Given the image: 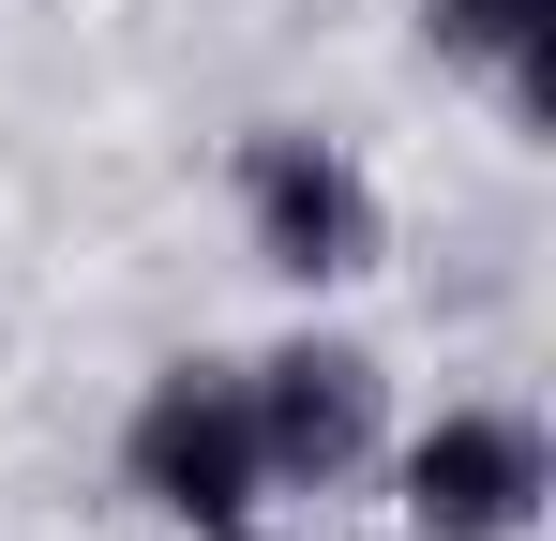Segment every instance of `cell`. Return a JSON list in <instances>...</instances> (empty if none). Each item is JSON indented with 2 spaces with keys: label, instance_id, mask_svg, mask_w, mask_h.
I'll use <instances>...</instances> for the list:
<instances>
[{
  "label": "cell",
  "instance_id": "cell-1",
  "mask_svg": "<svg viewBox=\"0 0 556 541\" xmlns=\"http://www.w3.org/2000/svg\"><path fill=\"white\" fill-rule=\"evenodd\" d=\"M121 466H136V496L151 512H181V527H241L256 512V406H241V376H166L151 406H136V437H121Z\"/></svg>",
  "mask_w": 556,
  "mask_h": 541
},
{
  "label": "cell",
  "instance_id": "cell-2",
  "mask_svg": "<svg viewBox=\"0 0 556 541\" xmlns=\"http://www.w3.org/2000/svg\"><path fill=\"white\" fill-rule=\"evenodd\" d=\"M241 211H256V256L301 270V286L376 270V196H362V166L316 151V136H256V151H241Z\"/></svg>",
  "mask_w": 556,
  "mask_h": 541
},
{
  "label": "cell",
  "instance_id": "cell-3",
  "mask_svg": "<svg viewBox=\"0 0 556 541\" xmlns=\"http://www.w3.org/2000/svg\"><path fill=\"white\" fill-rule=\"evenodd\" d=\"M527 512H542V437L511 406H452L406 451V527L421 541H511Z\"/></svg>",
  "mask_w": 556,
  "mask_h": 541
},
{
  "label": "cell",
  "instance_id": "cell-4",
  "mask_svg": "<svg viewBox=\"0 0 556 541\" xmlns=\"http://www.w3.org/2000/svg\"><path fill=\"white\" fill-rule=\"evenodd\" d=\"M241 406H256V466L271 481H346L376 451V361L362 347H286L241 376Z\"/></svg>",
  "mask_w": 556,
  "mask_h": 541
},
{
  "label": "cell",
  "instance_id": "cell-5",
  "mask_svg": "<svg viewBox=\"0 0 556 541\" xmlns=\"http://www.w3.org/2000/svg\"><path fill=\"white\" fill-rule=\"evenodd\" d=\"M421 30L452 61H496V76L527 90V121L556 105V0H421Z\"/></svg>",
  "mask_w": 556,
  "mask_h": 541
},
{
  "label": "cell",
  "instance_id": "cell-6",
  "mask_svg": "<svg viewBox=\"0 0 556 541\" xmlns=\"http://www.w3.org/2000/svg\"><path fill=\"white\" fill-rule=\"evenodd\" d=\"M226 541H241V527H226Z\"/></svg>",
  "mask_w": 556,
  "mask_h": 541
}]
</instances>
